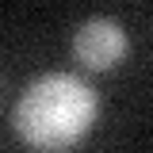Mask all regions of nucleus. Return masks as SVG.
<instances>
[{
    "label": "nucleus",
    "mask_w": 153,
    "mask_h": 153,
    "mask_svg": "<svg viewBox=\"0 0 153 153\" xmlns=\"http://www.w3.org/2000/svg\"><path fill=\"white\" fill-rule=\"evenodd\" d=\"M100 119V92L76 73H42L19 96L12 126L31 149H69Z\"/></svg>",
    "instance_id": "f257e3e1"
},
{
    "label": "nucleus",
    "mask_w": 153,
    "mask_h": 153,
    "mask_svg": "<svg viewBox=\"0 0 153 153\" xmlns=\"http://www.w3.org/2000/svg\"><path fill=\"white\" fill-rule=\"evenodd\" d=\"M126 50H130L126 31H123V23L111 19V16L84 19V23L76 27V35H73V57L84 69H92V73L115 69V65L126 57Z\"/></svg>",
    "instance_id": "f03ea898"
}]
</instances>
